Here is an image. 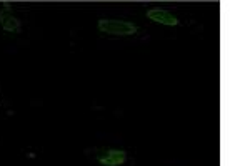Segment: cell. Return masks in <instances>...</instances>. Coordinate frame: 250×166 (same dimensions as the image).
Segmentation results:
<instances>
[{
  "instance_id": "obj_1",
  "label": "cell",
  "mask_w": 250,
  "mask_h": 166,
  "mask_svg": "<svg viewBox=\"0 0 250 166\" xmlns=\"http://www.w3.org/2000/svg\"><path fill=\"white\" fill-rule=\"evenodd\" d=\"M99 30L107 35H115V37H128V35L137 34V25L127 20H115V18H100Z\"/></svg>"
},
{
  "instance_id": "obj_2",
  "label": "cell",
  "mask_w": 250,
  "mask_h": 166,
  "mask_svg": "<svg viewBox=\"0 0 250 166\" xmlns=\"http://www.w3.org/2000/svg\"><path fill=\"white\" fill-rule=\"evenodd\" d=\"M0 25L5 32H14L17 34L20 32V22L14 17V14H10V3H3V9L0 10Z\"/></svg>"
},
{
  "instance_id": "obj_3",
  "label": "cell",
  "mask_w": 250,
  "mask_h": 166,
  "mask_svg": "<svg viewBox=\"0 0 250 166\" xmlns=\"http://www.w3.org/2000/svg\"><path fill=\"white\" fill-rule=\"evenodd\" d=\"M147 18H150L152 22H155V23H162V25H170V27H175L180 23L175 15H172L170 12L162 10V9L147 10Z\"/></svg>"
},
{
  "instance_id": "obj_4",
  "label": "cell",
  "mask_w": 250,
  "mask_h": 166,
  "mask_svg": "<svg viewBox=\"0 0 250 166\" xmlns=\"http://www.w3.org/2000/svg\"><path fill=\"white\" fill-rule=\"evenodd\" d=\"M125 160H127V153L122 151V149H110V151H107L105 156L99 158V161L104 166H120L125 163Z\"/></svg>"
}]
</instances>
